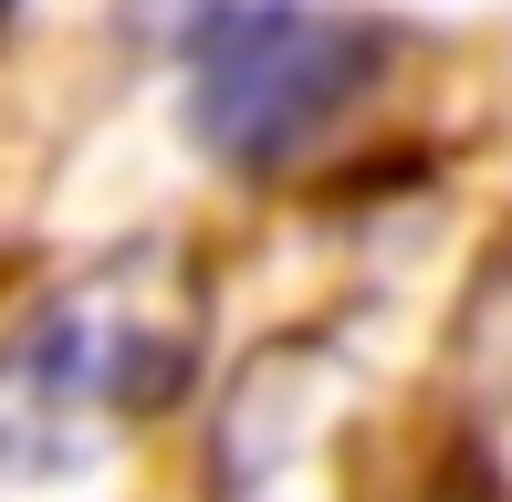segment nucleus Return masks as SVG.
Returning <instances> with one entry per match:
<instances>
[{
    "label": "nucleus",
    "instance_id": "obj_1",
    "mask_svg": "<svg viewBox=\"0 0 512 502\" xmlns=\"http://www.w3.org/2000/svg\"><path fill=\"white\" fill-rule=\"evenodd\" d=\"M199 325H209V293L189 251L168 241H136L74 272L63 293H42L0 335V471L11 482L95 471L136 419H157L189 387Z\"/></svg>",
    "mask_w": 512,
    "mask_h": 502
},
{
    "label": "nucleus",
    "instance_id": "obj_2",
    "mask_svg": "<svg viewBox=\"0 0 512 502\" xmlns=\"http://www.w3.org/2000/svg\"><path fill=\"white\" fill-rule=\"evenodd\" d=\"M366 63H377V32L293 11V0H262V11H241L230 32H209L199 84H189V126H199L209 157L272 168V157H293L304 136H324L345 116Z\"/></svg>",
    "mask_w": 512,
    "mask_h": 502
}]
</instances>
